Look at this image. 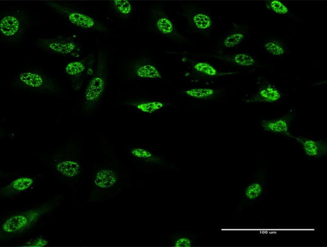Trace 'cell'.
I'll return each mask as SVG.
<instances>
[{
	"label": "cell",
	"mask_w": 327,
	"mask_h": 247,
	"mask_svg": "<svg viewBox=\"0 0 327 247\" xmlns=\"http://www.w3.org/2000/svg\"><path fill=\"white\" fill-rule=\"evenodd\" d=\"M149 20L154 30L160 35L180 43L188 41L174 25L162 5L153 4L150 5Z\"/></svg>",
	"instance_id": "4"
},
{
	"label": "cell",
	"mask_w": 327,
	"mask_h": 247,
	"mask_svg": "<svg viewBox=\"0 0 327 247\" xmlns=\"http://www.w3.org/2000/svg\"><path fill=\"white\" fill-rule=\"evenodd\" d=\"M117 180V174L110 169H102L96 174L94 183L98 187L107 188L113 186Z\"/></svg>",
	"instance_id": "20"
},
{
	"label": "cell",
	"mask_w": 327,
	"mask_h": 247,
	"mask_svg": "<svg viewBox=\"0 0 327 247\" xmlns=\"http://www.w3.org/2000/svg\"><path fill=\"white\" fill-rule=\"evenodd\" d=\"M281 97L280 91L275 86L268 84L263 86L247 102L272 103L279 100Z\"/></svg>",
	"instance_id": "12"
},
{
	"label": "cell",
	"mask_w": 327,
	"mask_h": 247,
	"mask_svg": "<svg viewBox=\"0 0 327 247\" xmlns=\"http://www.w3.org/2000/svg\"><path fill=\"white\" fill-rule=\"evenodd\" d=\"M48 242L42 238H37L34 240H31L27 243V246H43L47 245Z\"/></svg>",
	"instance_id": "28"
},
{
	"label": "cell",
	"mask_w": 327,
	"mask_h": 247,
	"mask_svg": "<svg viewBox=\"0 0 327 247\" xmlns=\"http://www.w3.org/2000/svg\"><path fill=\"white\" fill-rule=\"evenodd\" d=\"M114 9L121 17L128 18L134 12L133 4L127 0H114L111 2Z\"/></svg>",
	"instance_id": "23"
},
{
	"label": "cell",
	"mask_w": 327,
	"mask_h": 247,
	"mask_svg": "<svg viewBox=\"0 0 327 247\" xmlns=\"http://www.w3.org/2000/svg\"><path fill=\"white\" fill-rule=\"evenodd\" d=\"M34 183L32 178L28 177L18 178L11 182L7 186L3 188L2 193L8 195L27 190Z\"/></svg>",
	"instance_id": "19"
},
{
	"label": "cell",
	"mask_w": 327,
	"mask_h": 247,
	"mask_svg": "<svg viewBox=\"0 0 327 247\" xmlns=\"http://www.w3.org/2000/svg\"><path fill=\"white\" fill-rule=\"evenodd\" d=\"M133 73L138 78L143 79H158L162 75L158 68L149 59L141 58L137 60L133 67Z\"/></svg>",
	"instance_id": "11"
},
{
	"label": "cell",
	"mask_w": 327,
	"mask_h": 247,
	"mask_svg": "<svg viewBox=\"0 0 327 247\" xmlns=\"http://www.w3.org/2000/svg\"><path fill=\"white\" fill-rule=\"evenodd\" d=\"M182 14L186 19L189 25L199 33L207 34L214 28L213 18L210 12L205 9L187 7Z\"/></svg>",
	"instance_id": "8"
},
{
	"label": "cell",
	"mask_w": 327,
	"mask_h": 247,
	"mask_svg": "<svg viewBox=\"0 0 327 247\" xmlns=\"http://www.w3.org/2000/svg\"><path fill=\"white\" fill-rule=\"evenodd\" d=\"M15 82L22 89L49 93L59 92L56 82L44 72L34 69L25 70L17 73Z\"/></svg>",
	"instance_id": "2"
},
{
	"label": "cell",
	"mask_w": 327,
	"mask_h": 247,
	"mask_svg": "<svg viewBox=\"0 0 327 247\" xmlns=\"http://www.w3.org/2000/svg\"><path fill=\"white\" fill-rule=\"evenodd\" d=\"M47 5L76 28L94 32L106 30V27L100 22L78 10L53 2H48Z\"/></svg>",
	"instance_id": "3"
},
{
	"label": "cell",
	"mask_w": 327,
	"mask_h": 247,
	"mask_svg": "<svg viewBox=\"0 0 327 247\" xmlns=\"http://www.w3.org/2000/svg\"><path fill=\"white\" fill-rule=\"evenodd\" d=\"M294 138L302 146L303 150L306 156L310 158H319L325 156L327 153V144L321 140H314L302 136H294Z\"/></svg>",
	"instance_id": "10"
},
{
	"label": "cell",
	"mask_w": 327,
	"mask_h": 247,
	"mask_svg": "<svg viewBox=\"0 0 327 247\" xmlns=\"http://www.w3.org/2000/svg\"><path fill=\"white\" fill-rule=\"evenodd\" d=\"M193 241L191 237L184 236L177 239L174 243V246L189 247L192 246Z\"/></svg>",
	"instance_id": "27"
},
{
	"label": "cell",
	"mask_w": 327,
	"mask_h": 247,
	"mask_svg": "<svg viewBox=\"0 0 327 247\" xmlns=\"http://www.w3.org/2000/svg\"><path fill=\"white\" fill-rule=\"evenodd\" d=\"M55 168L61 175L67 177H72L79 174L80 166L76 161L65 159L58 161L55 164Z\"/></svg>",
	"instance_id": "18"
},
{
	"label": "cell",
	"mask_w": 327,
	"mask_h": 247,
	"mask_svg": "<svg viewBox=\"0 0 327 247\" xmlns=\"http://www.w3.org/2000/svg\"><path fill=\"white\" fill-rule=\"evenodd\" d=\"M27 26V19L22 13H7L1 17L0 38L5 42H15L23 36Z\"/></svg>",
	"instance_id": "6"
},
{
	"label": "cell",
	"mask_w": 327,
	"mask_h": 247,
	"mask_svg": "<svg viewBox=\"0 0 327 247\" xmlns=\"http://www.w3.org/2000/svg\"><path fill=\"white\" fill-rule=\"evenodd\" d=\"M128 105L135 107L142 112L152 113L164 108L166 103L160 100L148 99L134 100L129 102Z\"/></svg>",
	"instance_id": "17"
},
{
	"label": "cell",
	"mask_w": 327,
	"mask_h": 247,
	"mask_svg": "<svg viewBox=\"0 0 327 247\" xmlns=\"http://www.w3.org/2000/svg\"><path fill=\"white\" fill-rule=\"evenodd\" d=\"M37 45L45 51L72 58L79 57L83 52L80 43L71 37L38 38Z\"/></svg>",
	"instance_id": "5"
},
{
	"label": "cell",
	"mask_w": 327,
	"mask_h": 247,
	"mask_svg": "<svg viewBox=\"0 0 327 247\" xmlns=\"http://www.w3.org/2000/svg\"><path fill=\"white\" fill-rule=\"evenodd\" d=\"M264 4L267 9L279 15H286L289 11L288 6L280 1H265Z\"/></svg>",
	"instance_id": "25"
},
{
	"label": "cell",
	"mask_w": 327,
	"mask_h": 247,
	"mask_svg": "<svg viewBox=\"0 0 327 247\" xmlns=\"http://www.w3.org/2000/svg\"><path fill=\"white\" fill-rule=\"evenodd\" d=\"M131 153L136 158L145 160H150L154 157L151 152L142 148H134L131 151Z\"/></svg>",
	"instance_id": "26"
},
{
	"label": "cell",
	"mask_w": 327,
	"mask_h": 247,
	"mask_svg": "<svg viewBox=\"0 0 327 247\" xmlns=\"http://www.w3.org/2000/svg\"><path fill=\"white\" fill-rule=\"evenodd\" d=\"M246 31L240 27L235 28L222 39L221 47L225 49L233 48L242 43L247 38Z\"/></svg>",
	"instance_id": "15"
},
{
	"label": "cell",
	"mask_w": 327,
	"mask_h": 247,
	"mask_svg": "<svg viewBox=\"0 0 327 247\" xmlns=\"http://www.w3.org/2000/svg\"><path fill=\"white\" fill-rule=\"evenodd\" d=\"M264 47L266 51L273 56H281L285 53L284 44L278 39H271L267 40Z\"/></svg>",
	"instance_id": "24"
},
{
	"label": "cell",
	"mask_w": 327,
	"mask_h": 247,
	"mask_svg": "<svg viewBox=\"0 0 327 247\" xmlns=\"http://www.w3.org/2000/svg\"><path fill=\"white\" fill-rule=\"evenodd\" d=\"M96 62L94 55L90 54L80 60L71 61L65 65L64 72L70 79L74 90L77 91L80 88L86 75L94 72L95 69L93 70V68Z\"/></svg>",
	"instance_id": "7"
},
{
	"label": "cell",
	"mask_w": 327,
	"mask_h": 247,
	"mask_svg": "<svg viewBox=\"0 0 327 247\" xmlns=\"http://www.w3.org/2000/svg\"><path fill=\"white\" fill-rule=\"evenodd\" d=\"M108 79V63L105 53L101 51L96 68L89 81L82 97V108L86 113L93 112L101 103L106 91Z\"/></svg>",
	"instance_id": "1"
},
{
	"label": "cell",
	"mask_w": 327,
	"mask_h": 247,
	"mask_svg": "<svg viewBox=\"0 0 327 247\" xmlns=\"http://www.w3.org/2000/svg\"><path fill=\"white\" fill-rule=\"evenodd\" d=\"M264 191V184L261 181H254L244 189L243 198L247 201L254 202L260 198Z\"/></svg>",
	"instance_id": "22"
},
{
	"label": "cell",
	"mask_w": 327,
	"mask_h": 247,
	"mask_svg": "<svg viewBox=\"0 0 327 247\" xmlns=\"http://www.w3.org/2000/svg\"><path fill=\"white\" fill-rule=\"evenodd\" d=\"M216 89L208 87L192 88L185 90L184 94L189 97L199 99H210L217 94Z\"/></svg>",
	"instance_id": "21"
},
{
	"label": "cell",
	"mask_w": 327,
	"mask_h": 247,
	"mask_svg": "<svg viewBox=\"0 0 327 247\" xmlns=\"http://www.w3.org/2000/svg\"><path fill=\"white\" fill-rule=\"evenodd\" d=\"M209 55L223 61L241 67L252 66L257 63V59L255 56L244 52H236L231 54H210Z\"/></svg>",
	"instance_id": "13"
},
{
	"label": "cell",
	"mask_w": 327,
	"mask_h": 247,
	"mask_svg": "<svg viewBox=\"0 0 327 247\" xmlns=\"http://www.w3.org/2000/svg\"><path fill=\"white\" fill-rule=\"evenodd\" d=\"M47 209L43 207L31 210L12 216L5 222L2 229L7 233L21 232L36 221Z\"/></svg>",
	"instance_id": "9"
},
{
	"label": "cell",
	"mask_w": 327,
	"mask_h": 247,
	"mask_svg": "<svg viewBox=\"0 0 327 247\" xmlns=\"http://www.w3.org/2000/svg\"><path fill=\"white\" fill-rule=\"evenodd\" d=\"M192 67L195 73L198 75L206 77H217L237 73L236 72H220L211 64L203 61L195 62Z\"/></svg>",
	"instance_id": "16"
},
{
	"label": "cell",
	"mask_w": 327,
	"mask_h": 247,
	"mask_svg": "<svg viewBox=\"0 0 327 247\" xmlns=\"http://www.w3.org/2000/svg\"><path fill=\"white\" fill-rule=\"evenodd\" d=\"M261 125L266 131L285 135L290 137L291 135L289 132V122L288 118L286 117L263 120Z\"/></svg>",
	"instance_id": "14"
}]
</instances>
